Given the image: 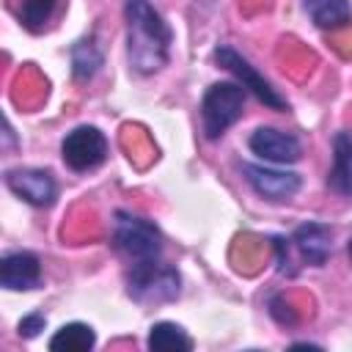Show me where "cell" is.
Listing matches in <instances>:
<instances>
[{"instance_id": "19", "label": "cell", "mask_w": 352, "mask_h": 352, "mask_svg": "<svg viewBox=\"0 0 352 352\" xmlns=\"http://www.w3.org/2000/svg\"><path fill=\"white\" fill-rule=\"evenodd\" d=\"M44 327H47V316H44V314H28V316L19 319L16 333H19L22 338H36Z\"/></svg>"}, {"instance_id": "21", "label": "cell", "mask_w": 352, "mask_h": 352, "mask_svg": "<svg viewBox=\"0 0 352 352\" xmlns=\"http://www.w3.org/2000/svg\"><path fill=\"white\" fill-rule=\"evenodd\" d=\"M346 256H349V264H352V236H349V242H346Z\"/></svg>"}, {"instance_id": "15", "label": "cell", "mask_w": 352, "mask_h": 352, "mask_svg": "<svg viewBox=\"0 0 352 352\" xmlns=\"http://www.w3.org/2000/svg\"><path fill=\"white\" fill-rule=\"evenodd\" d=\"M146 346L151 352H190L192 349V338L176 322H154L151 330H148Z\"/></svg>"}, {"instance_id": "3", "label": "cell", "mask_w": 352, "mask_h": 352, "mask_svg": "<svg viewBox=\"0 0 352 352\" xmlns=\"http://www.w3.org/2000/svg\"><path fill=\"white\" fill-rule=\"evenodd\" d=\"M245 102H248V91L234 80H223V82H212L204 96H201V132L206 140H220L228 126H234L242 113H245Z\"/></svg>"}, {"instance_id": "6", "label": "cell", "mask_w": 352, "mask_h": 352, "mask_svg": "<svg viewBox=\"0 0 352 352\" xmlns=\"http://www.w3.org/2000/svg\"><path fill=\"white\" fill-rule=\"evenodd\" d=\"M60 157L69 170L74 173H88L96 170L107 160V138L91 124H80L72 132L63 135L60 140Z\"/></svg>"}, {"instance_id": "10", "label": "cell", "mask_w": 352, "mask_h": 352, "mask_svg": "<svg viewBox=\"0 0 352 352\" xmlns=\"http://www.w3.org/2000/svg\"><path fill=\"white\" fill-rule=\"evenodd\" d=\"M294 253L300 256L302 264L308 267H324L330 253H333V228L327 223H319V220H308V223H300L294 228V234L289 236Z\"/></svg>"}, {"instance_id": "18", "label": "cell", "mask_w": 352, "mask_h": 352, "mask_svg": "<svg viewBox=\"0 0 352 352\" xmlns=\"http://www.w3.org/2000/svg\"><path fill=\"white\" fill-rule=\"evenodd\" d=\"M270 316L278 322V324H297V311L292 308V302H286V297H280V294H275V297H270Z\"/></svg>"}, {"instance_id": "1", "label": "cell", "mask_w": 352, "mask_h": 352, "mask_svg": "<svg viewBox=\"0 0 352 352\" xmlns=\"http://www.w3.org/2000/svg\"><path fill=\"white\" fill-rule=\"evenodd\" d=\"M124 25H126L129 72L148 77V74H157L162 66H168L173 30L148 0H126Z\"/></svg>"}, {"instance_id": "8", "label": "cell", "mask_w": 352, "mask_h": 352, "mask_svg": "<svg viewBox=\"0 0 352 352\" xmlns=\"http://www.w3.org/2000/svg\"><path fill=\"white\" fill-rule=\"evenodd\" d=\"M6 187L36 209H47L58 198V182L44 168H11L3 176Z\"/></svg>"}, {"instance_id": "20", "label": "cell", "mask_w": 352, "mask_h": 352, "mask_svg": "<svg viewBox=\"0 0 352 352\" xmlns=\"http://www.w3.org/2000/svg\"><path fill=\"white\" fill-rule=\"evenodd\" d=\"M3 135H6V148H8V146L14 143V132H11V124H8V121H6V132H3Z\"/></svg>"}, {"instance_id": "16", "label": "cell", "mask_w": 352, "mask_h": 352, "mask_svg": "<svg viewBox=\"0 0 352 352\" xmlns=\"http://www.w3.org/2000/svg\"><path fill=\"white\" fill-rule=\"evenodd\" d=\"M102 63H104V55H102V47L96 44L94 36H85L72 47V74H74V80H80V82L94 80V74L102 69Z\"/></svg>"}, {"instance_id": "7", "label": "cell", "mask_w": 352, "mask_h": 352, "mask_svg": "<svg viewBox=\"0 0 352 352\" xmlns=\"http://www.w3.org/2000/svg\"><path fill=\"white\" fill-rule=\"evenodd\" d=\"M242 179L250 184V190L272 204H283L292 201L300 187H302V176L294 170H280V168H267V165H256V162H242L239 165Z\"/></svg>"}, {"instance_id": "5", "label": "cell", "mask_w": 352, "mask_h": 352, "mask_svg": "<svg viewBox=\"0 0 352 352\" xmlns=\"http://www.w3.org/2000/svg\"><path fill=\"white\" fill-rule=\"evenodd\" d=\"M214 60H217V66H223L228 74H234L236 77V82L248 91V94H253L264 107H270V110H278V113H283V110H289V102L272 88V82L245 58V55H239L231 44H217L214 47Z\"/></svg>"}, {"instance_id": "9", "label": "cell", "mask_w": 352, "mask_h": 352, "mask_svg": "<svg viewBox=\"0 0 352 352\" xmlns=\"http://www.w3.org/2000/svg\"><path fill=\"white\" fill-rule=\"evenodd\" d=\"M248 148L272 165H294L302 157V143L294 132H283L275 126H256L248 138Z\"/></svg>"}, {"instance_id": "14", "label": "cell", "mask_w": 352, "mask_h": 352, "mask_svg": "<svg viewBox=\"0 0 352 352\" xmlns=\"http://www.w3.org/2000/svg\"><path fill=\"white\" fill-rule=\"evenodd\" d=\"M47 346L52 352H88L96 346V333L85 322H69L60 330H55Z\"/></svg>"}, {"instance_id": "12", "label": "cell", "mask_w": 352, "mask_h": 352, "mask_svg": "<svg viewBox=\"0 0 352 352\" xmlns=\"http://www.w3.org/2000/svg\"><path fill=\"white\" fill-rule=\"evenodd\" d=\"M327 187L341 198H352V132L333 135V168L327 173Z\"/></svg>"}, {"instance_id": "13", "label": "cell", "mask_w": 352, "mask_h": 352, "mask_svg": "<svg viewBox=\"0 0 352 352\" xmlns=\"http://www.w3.org/2000/svg\"><path fill=\"white\" fill-rule=\"evenodd\" d=\"M305 11L319 30H336L352 22V6L346 0H305Z\"/></svg>"}, {"instance_id": "17", "label": "cell", "mask_w": 352, "mask_h": 352, "mask_svg": "<svg viewBox=\"0 0 352 352\" xmlns=\"http://www.w3.org/2000/svg\"><path fill=\"white\" fill-rule=\"evenodd\" d=\"M58 6H60V0H19V6H16V19L22 22L25 30L41 33V30L50 25V19L55 16Z\"/></svg>"}, {"instance_id": "2", "label": "cell", "mask_w": 352, "mask_h": 352, "mask_svg": "<svg viewBox=\"0 0 352 352\" xmlns=\"http://www.w3.org/2000/svg\"><path fill=\"white\" fill-rule=\"evenodd\" d=\"M110 248L129 264H154L162 261L165 236L160 226L132 209H116L113 212V231H110Z\"/></svg>"}, {"instance_id": "4", "label": "cell", "mask_w": 352, "mask_h": 352, "mask_svg": "<svg viewBox=\"0 0 352 352\" xmlns=\"http://www.w3.org/2000/svg\"><path fill=\"white\" fill-rule=\"evenodd\" d=\"M126 294L140 305H165L179 300L182 275L173 264L154 261L126 270Z\"/></svg>"}, {"instance_id": "11", "label": "cell", "mask_w": 352, "mask_h": 352, "mask_svg": "<svg viewBox=\"0 0 352 352\" xmlns=\"http://www.w3.org/2000/svg\"><path fill=\"white\" fill-rule=\"evenodd\" d=\"M41 283V261L30 250L6 253L0 261V286L8 292H30Z\"/></svg>"}]
</instances>
